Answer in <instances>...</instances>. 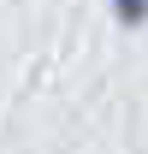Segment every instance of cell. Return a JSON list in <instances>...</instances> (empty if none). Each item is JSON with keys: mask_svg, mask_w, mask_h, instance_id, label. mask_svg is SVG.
<instances>
[{"mask_svg": "<svg viewBox=\"0 0 148 154\" xmlns=\"http://www.w3.org/2000/svg\"><path fill=\"white\" fill-rule=\"evenodd\" d=\"M113 12H119V24L142 30V24H148V0H113Z\"/></svg>", "mask_w": 148, "mask_h": 154, "instance_id": "obj_1", "label": "cell"}]
</instances>
